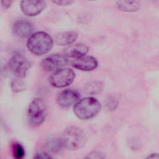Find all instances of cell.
<instances>
[{"instance_id":"obj_1","label":"cell","mask_w":159,"mask_h":159,"mask_svg":"<svg viewBox=\"0 0 159 159\" xmlns=\"http://www.w3.org/2000/svg\"><path fill=\"white\" fill-rule=\"evenodd\" d=\"M53 40L47 32L39 31L32 33L27 42V47L34 55H42L47 53L52 48Z\"/></svg>"},{"instance_id":"obj_2","label":"cell","mask_w":159,"mask_h":159,"mask_svg":"<svg viewBox=\"0 0 159 159\" xmlns=\"http://www.w3.org/2000/svg\"><path fill=\"white\" fill-rule=\"evenodd\" d=\"M60 141L65 148L76 150L85 144L86 136L81 129L76 126H70L64 130Z\"/></svg>"},{"instance_id":"obj_3","label":"cell","mask_w":159,"mask_h":159,"mask_svg":"<svg viewBox=\"0 0 159 159\" xmlns=\"http://www.w3.org/2000/svg\"><path fill=\"white\" fill-rule=\"evenodd\" d=\"M101 104L96 98L88 97L78 100L74 106L75 116L81 120H88L94 117L100 111Z\"/></svg>"},{"instance_id":"obj_4","label":"cell","mask_w":159,"mask_h":159,"mask_svg":"<svg viewBox=\"0 0 159 159\" xmlns=\"http://www.w3.org/2000/svg\"><path fill=\"white\" fill-rule=\"evenodd\" d=\"M47 114V104L42 98H35L30 103L27 115L30 122L32 125L35 126L41 125L45 120Z\"/></svg>"},{"instance_id":"obj_5","label":"cell","mask_w":159,"mask_h":159,"mask_svg":"<svg viewBox=\"0 0 159 159\" xmlns=\"http://www.w3.org/2000/svg\"><path fill=\"white\" fill-rule=\"evenodd\" d=\"M9 68L12 73L19 78H24L30 68L29 60L19 53H14L9 59Z\"/></svg>"},{"instance_id":"obj_6","label":"cell","mask_w":159,"mask_h":159,"mask_svg":"<svg viewBox=\"0 0 159 159\" xmlns=\"http://www.w3.org/2000/svg\"><path fill=\"white\" fill-rule=\"evenodd\" d=\"M75 78V71L70 68H61L55 71L49 78V83L53 87L62 88L71 84Z\"/></svg>"},{"instance_id":"obj_7","label":"cell","mask_w":159,"mask_h":159,"mask_svg":"<svg viewBox=\"0 0 159 159\" xmlns=\"http://www.w3.org/2000/svg\"><path fill=\"white\" fill-rule=\"evenodd\" d=\"M68 63V59L63 55L54 53L45 57L41 63L42 68L47 71H53L65 66Z\"/></svg>"},{"instance_id":"obj_8","label":"cell","mask_w":159,"mask_h":159,"mask_svg":"<svg viewBox=\"0 0 159 159\" xmlns=\"http://www.w3.org/2000/svg\"><path fill=\"white\" fill-rule=\"evenodd\" d=\"M20 9L23 13L33 17L40 14L46 7L45 0H21Z\"/></svg>"},{"instance_id":"obj_9","label":"cell","mask_w":159,"mask_h":159,"mask_svg":"<svg viewBox=\"0 0 159 159\" xmlns=\"http://www.w3.org/2000/svg\"><path fill=\"white\" fill-rule=\"evenodd\" d=\"M32 24L26 19H19L15 22L12 27V33L19 38L29 37L33 32Z\"/></svg>"},{"instance_id":"obj_10","label":"cell","mask_w":159,"mask_h":159,"mask_svg":"<svg viewBox=\"0 0 159 159\" xmlns=\"http://www.w3.org/2000/svg\"><path fill=\"white\" fill-rule=\"evenodd\" d=\"M88 51V47L84 43H72L70 45H68L64 49L63 55L68 59H77L84 56H86Z\"/></svg>"},{"instance_id":"obj_11","label":"cell","mask_w":159,"mask_h":159,"mask_svg":"<svg viewBox=\"0 0 159 159\" xmlns=\"http://www.w3.org/2000/svg\"><path fill=\"white\" fill-rule=\"evenodd\" d=\"M80 95L78 91L75 89H67L63 91L59 94L57 101L62 107H68L75 104L80 99Z\"/></svg>"},{"instance_id":"obj_12","label":"cell","mask_w":159,"mask_h":159,"mask_svg":"<svg viewBox=\"0 0 159 159\" xmlns=\"http://www.w3.org/2000/svg\"><path fill=\"white\" fill-rule=\"evenodd\" d=\"M97 60L91 56H84L80 58L74 59L71 61V65L80 70L89 71L96 69L98 66Z\"/></svg>"},{"instance_id":"obj_13","label":"cell","mask_w":159,"mask_h":159,"mask_svg":"<svg viewBox=\"0 0 159 159\" xmlns=\"http://www.w3.org/2000/svg\"><path fill=\"white\" fill-rule=\"evenodd\" d=\"M78 38V34L75 31L58 33L55 37V42L60 46H68L73 43Z\"/></svg>"},{"instance_id":"obj_14","label":"cell","mask_w":159,"mask_h":159,"mask_svg":"<svg viewBox=\"0 0 159 159\" xmlns=\"http://www.w3.org/2000/svg\"><path fill=\"white\" fill-rule=\"evenodd\" d=\"M116 4L120 11L127 12H135L140 7L139 0H117Z\"/></svg>"},{"instance_id":"obj_15","label":"cell","mask_w":159,"mask_h":159,"mask_svg":"<svg viewBox=\"0 0 159 159\" xmlns=\"http://www.w3.org/2000/svg\"><path fill=\"white\" fill-rule=\"evenodd\" d=\"M13 154L17 159L23 158L25 156V150L22 145L19 143H15L13 145Z\"/></svg>"},{"instance_id":"obj_16","label":"cell","mask_w":159,"mask_h":159,"mask_svg":"<svg viewBox=\"0 0 159 159\" xmlns=\"http://www.w3.org/2000/svg\"><path fill=\"white\" fill-rule=\"evenodd\" d=\"M17 78V80H13L11 83V89L16 93L20 92L25 89V84L20 80L21 78Z\"/></svg>"},{"instance_id":"obj_17","label":"cell","mask_w":159,"mask_h":159,"mask_svg":"<svg viewBox=\"0 0 159 159\" xmlns=\"http://www.w3.org/2000/svg\"><path fill=\"white\" fill-rule=\"evenodd\" d=\"M74 0H52V1L58 6H69L73 3Z\"/></svg>"},{"instance_id":"obj_18","label":"cell","mask_w":159,"mask_h":159,"mask_svg":"<svg viewBox=\"0 0 159 159\" xmlns=\"http://www.w3.org/2000/svg\"><path fill=\"white\" fill-rule=\"evenodd\" d=\"M34 158L37 159H47V158H52L50 155H49L47 153L45 152H39L35 154V155L34 157Z\"/></svg>"},{"instance_id":"obj_19","label":"cell","mask_w":159,"mask_h":159,"mask_svg":"<svg viewBox=\"0 0 159 159\" xmlns=\"http://www.w3.org/2000/svg\"><path fill=\"white\" fill-rule=\"evenodd\" d=\"M14 0H1V5L4 9H9L14 2Z\"/></svg>"}]
</instances>
